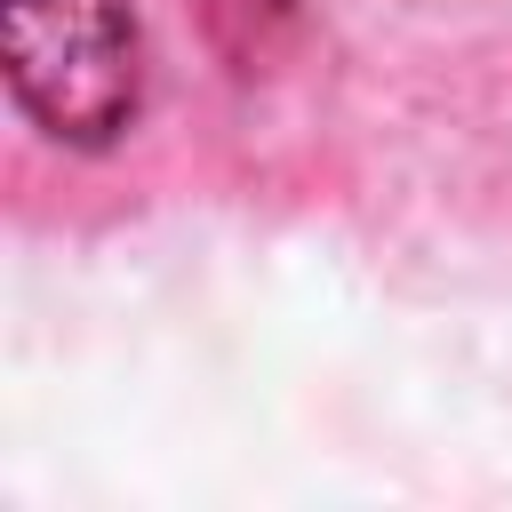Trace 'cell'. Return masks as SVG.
<instances>
[{
    "label": "cell",
    "instance_id": "cell-1",
    "mask_svg": "<svg viewBox=\"0 0 512 512\" xmlns=\"http://www.w3.org/2000/svg\"><path fill=\"white\" fill-rule=\"evenodd\" d=\"M0 64L24 120L72 152H104L144 104V32L128 0H8Z\"/></svg>",
    "mask_w": 512,
    "mask_h": 512
}]
</instances>
